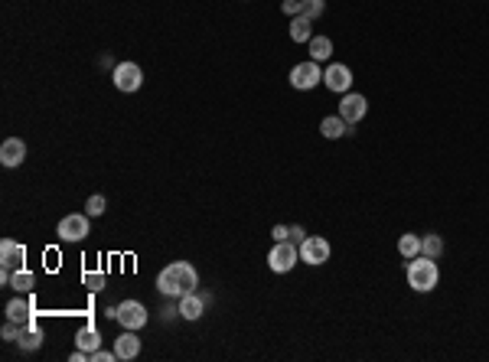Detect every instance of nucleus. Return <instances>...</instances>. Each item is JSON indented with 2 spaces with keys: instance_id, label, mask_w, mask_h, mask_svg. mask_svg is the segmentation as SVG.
<instances>
[{
  "instance_id": "1",
  "label": "nucleus",
  "mask_w": 489,
  "mask_h": 362,
  "mask_svg": "<svg viewBox=\"0 0 489 362\" xmlns=\"http://www.w3.org/2000/svg\"><path fill=\"white\" fill-rule=\"evenodd\" d=\"M196 288H199V274H196V268H192L190 261H173V265H167L157 274V290L163 297L180 300L183 294H190V290H196Z\"/></svg>"
},
{
  "instance_id": "2",
  "label": "nucleus",
  "mask_w": 489,
  "mask_h": 362,
  "mask_svg": "<svg viewBox=\"0 0 489 362\" xmlns=\"http://www.w3.org/2000/svg\"><path fill=\"white\" fill-rule=\"evenodd\" d=\"M437 281H440V271H437V261L427 255H417L408 261V284L411 290L417 294H427V290L437 288Z\"/></svg>"
},
{
  "instance_id": "3",
  "label": "nucleus",
  "mask_w": 489,
  "mask_h": 362,
  "mask_svg": "<svg viewBox=\"0 0 489 362\" xmlns=\"http://www.w3.org/2000/svg\"><path fill=\"white\" fill-rule=\"evenodd\" d=\"M297 261H300V245L297 242H290V238L277 242V245L271 248V255H267V268H271L274 274H288V271H294Z\"/></svg>"
},
{
  "instance_id": "4",
  "label": "nucleus",
  "mask_w": 489,
  "mask_h": 362,
  "mask_svg": "<svg viewBox=\"0 0 489 362\" xmlns=\"http://www.w3.org/2000/svg\"><path fill=\"white\" fill-rule=\"evenodd\" d=\"M111 317H115L124 330H140V327H147V307H144L140 300H124L121 307L111 310Z\"/></svg>"
},
{
  "instance_id": "5",
  "label": "nucleus",
  "mask_w": 489,
  "mask_h": 362,
  "mask_svg": "<svg viewBox=\"0 0 489 362\" xmlns=\"http://www.w3.org/2000/svg\"><path fill=\"white\" fill-rule=\"evenodd\" d=\"M323 82V72H320L317 59H310V63H300L290 69V85L297 88V92H310V88H317Z\"/></svg>"
},
{
  "instance_id": "6",
  "label": "nucleus",
  "mask_w": 489,
  "mask_h": 362,
  "mask_svg": "<svg viewBox=\"0 0 489 362\" xmlns=\"http://www.w3.org/2000/svg\"><path fill=\"white\" fill-rule=\"evenodd\" d=\"M300 261H307V265H323V261H330V242L326 238H320V235H307L304 242H300Z\"/></svg>"
},
{
  "instance_id": "7",
  "label": "nucleus",
  "mask_w": 489,
  "mask_h": 362,
  "mask_svg": "<svg viewBox=\"0 0 489 362\" xmlns=\"http://www.w3.org/2000/svg\"><path fill=\"white\" fill-rule=\"evenodd\" d=\"M140 82H144V72H140L138 63H121L115 69V88L117 92H124V95H131V92H138Z\"/></svg>"
},
{
  "instance_id": "8",
  "label": "nucleus",
  "mask_w": 489,
  "mask_h": 362,
  "mask_svg": "<svg viewBox=\"0 0 489 362\" xmlns=\"http://www.w3.org/2000/svg\"><path fill=\"white\" fill-rule=\"evenodd\" d=\"M323 85L330 88V92H340V95H346L352 88V69L342 63H333L326 72H323Z\"/></svg>"
},
{
  "instance_id": "9",
  "label": "nucleus",
  "mask_w": 489,
  "mask_h": 362,
  "mask_svg": "<svg viewBox=\"0 0 489 362\" xmlns=\"http://www.w3.org/2000/svg\"><path fill=\"white\" fill-rule=\"evenodd\" d=\"M365 111H369V101H365V95H352V92H346L340 101V117L346 121V124H359L362 117H365Z\"/></svg>"
},
{
  "instance_id": "10",
  "label": "nucleus",
  "mask_w": 489,
  "mask_h": 362,
  "mask_svg": "<svg viewBox=\"0 0 489 362\" xmlns=\"http://www.w3.org/2000/svg\"><path fill=\"white\" fill-rule=\"evenodd\" d=\"M56 232H59L63 242H82V238L88 235V213L85 215H65Z\"/></svg>"
},
{
  "instance_id": "11",
  "label": "nucleus",
  "mask_w": 489,
  "mask_h": 362,
  "mask_svg": "<svg viewBox=\"0 0 489 362\" xmlns=\"http://www.w3.org/2000/svg\"><path fill=\"white\" fill-rule=\"evenodd\" d=\"M23 160H26V144H23L20 138L3 140V147H0V163H3V167H20Z\"/></svg>"
},
{
  "instance_id": "12",
  "label": "nucleus",
  "mask_w": 489,
  "mask_h": 362,
  "mask_svg": "<svg viewBox=\"0 0 489 362\" xmlns=\"http://www.w3.org/2000/svg\"><path fill=\"white\" fill-rule=\"evenodd\" d=\"M23 261H26V248H23L20 242H13V238H3V242H0V265L23 268Z\"/></svg>"
},
{
  "instance_id": "13",
  "label": "nucleus",
  "mask_w": 489,
  "mask_h": 362,
  "mask_svg": "<svg viewBox=\"0 0 489 362\" xmlns=\"http://www.w3.org/2000/svg\"><path fill=\"white\" fill-rule=\"evenodd\" d=\"M115 352H117V359H138L140 356V340L134 336V330H124L121 336L115 340Z\"/></svg>"
},
{
  "instance_id": "14",
  "label": "nucleus",
  "mask_w": 489,
  "mask_h": 362,
  "mask_svg": "<svg viewBox=\"0 0 489 362\" xmlns=\"http://www.w3.org/2000/svg\"><path fill=\"white\" fill-rule=\"evenodd\" d=\"M202 313H206V297H199L196 290L183 294L180 297V317L183 320H199Z\"/></svg>"
},
{
  "instance_id": "15",
  "label": "nucleus",
  "mask_w": 489,
  "mask_h": 362,
  "mask_svg": "<svg viewBox=\"0 0 489 362\" xmlns=\"http://www.w3.org/2000/svg\"><path fill=\"white\" fill-rule=\"evenodd\" d=\"M310 17H304V13H300V17H290V40H294V43H310V40H313V26H310Z\"/></svg>"
},
{
  "instance_id": "16",
  "label": "nucleus",
  "mask_w": 489,
  "mask_h": 362,
  "mask_svg": "<svg viewBox=\"0 0 489 362\" xmlns=\"http://www.w3.org/2000/svg\"><path fill=\"white\" fill-rule=\"evenodd\" d=\"M7 320H13V323H23V327H30L33 317H30V300H10L7 304Z\"/></svg>"
},
{
  "instance_id": "17",
  "label": "nucleus",
  "mask_w": 489,
  "mask_h": 362,
  "mask_svg": "<svg viewBox=\"0 0 489 362\" xmlns=\"http://www.w3.org/2000/svg\"><path fill=\"white\" fill-rule=\"evenodd\" d=\"M346 128H349V124H346L340 115H336V117H323V121H320V134H323V138H330V140L342 138Z\"/></svg>"
},
{
  "instance_id": "18",
  "label": "nucleus",
  "mask_w": 489,
  "mask_h": 362,
  "mask_svg": "<svg viewBox=\"0 0 489 362\" xmlns=\"http://www.w3.org/2000/svg\"><path fill=\"white\" fill-rule=\"evenodd\" d=\"M75 346L82 352H95L101 346V336H98L95 327H85V330H78V336H75Z\"/></svg>"
},
{
  "instance_id": "19",
  "label": "nucleus",
  "mask_w": 489,
  "mask_h": 362,
  "mask_svg": "<svg viewBox=\"0 0 489 362\" xmlns=\"http://www.w3.org/2000/svg\"><path fill=\"white\" fill-rule=\"evenodd\" d=\"M330 56H333V40H330V36H313V40H310V59L323 63V59H330Z\"/></svg>"
},
{
  "instance_id": "20",
  "label": "nucleus",
  "mask_w": 489,
  "mask_h": 362,
  "mask_svg": "<svg viewBox=\"0 0 489 362\" xmlns=\"http://www.w3.org/2000/svg\"><path fill=\"white\" fill-rule=\"evenodd\" d=\"M398 252H401V258L404 261H411V258H417L421 255V235H401L398 238Z\"/></svg>"
},
{
  "instance_id": "21",
  "label": "nucleus",
  "mask_w": 489,
  "mask_h": 362,
  "mask_svg": "<svg viewBox=\"0 0 489 362\" xmlns=\"http://www.w3.org/2000/svg\"><path fill=\"white\" fill-rule=\"evenodd\" d=\"M33 284H36V277H33V271H26V268H13L10 274V288L13 290H33Z\"/></svg>"
},
{
  "instance_id": "22",
  "label": "nucleus",
  "mask_w": 489,
  "mask_h": 362,
  "mask_svg": "<svg viewBox=\"0 0 489 362\" xmlns=\"http://www.w3.org/2000/svg\"><path fill=\"white\" fill-rule=\"evenodd\" d=\"M421 255L437 261V258L444 255V238H440V235H424V238H421Z\"/></svg>"
},
{
  "instance_id": "23",
  "label": "nucleus",
  "mask_w": 489,
  "mask_h": 362,
  "mask_svg": "<svg viewBox=\"0 0 489 362\" xmlns=\"http://www.w3.org/2000/svg\"><path fill=\"white\" fill-rule=\"evenodd\" d=\"M323 10H326V0H300V13L310 17V20L323 17Z\"/></svg>"
},
{
  "instance_id": "24",
  "label": "nucleus",
  "mask_w": 489,
  "mask_h": 362,
  "mask_svg": "<svg viewBox=\"0 0 489 362\" xmlns=\"http://www.w3.org/2000/svg\"><path fill=\"white\" fill-rule=\"evenodd\" d=\"M40 340H43V336H40V330H36V323H30V330L23 333L17 343H20L23 349H36V346H40Z\"/></svg>"
},
{
  "instance_id": "25",
  "label": "nucleus",
  "mask_w": 489,
  "mask_h": 362,
  "mask_svg": "<svg viewBox=\"0 0 489 362\" xmlns=\"http://www.w3.org/2000/svg\"><path fill=\"white\" fill-rule=\"evenodd\" d=\"M105 196H88V203H85V213L92 215V219H98V215L105 213Z\"/></svg>"
},
{
  "instance_id": "26",
  "label": "nucleus",
  "mask_w": 489,
  "mask_h": 362,
  "mask_svg": "<svg viewBox=\"0 0 489 362\" xmlns=\"http://www.w3.org/2000/svg\"><path fill=\"white\" fill-rule=\"evenodd\" d=\"M88 362H117V352H108L98 346L95 352H88Z\"/></svg>"
},
{
  "instance_id": "27",
  "label": "nucleus",
  "mask_w": 489,
  "mask_h": 362,
  "mask_svg": "<svg viewBox=\"0 0 489 362\" xmlns=\"http://www.w3.org/2000/svg\"><path fill=\"white\" fill-rule=\"evenodd\" d=\"M85 284H88V288H95V290H101V288H105V277L95 274V271H85Z\"/></svg>"
},
{
  "instance_id": "28",
  "label": "nucleus",
  "mask_w": 489,
  "mask_h": 362,
  "mask_svg": "<svg viewBox=\"0 0 489 362\" xmlns=\"http://www.w3.org/2000/svg\"><path fill=\"white\" fill-rule=\"evenodd\" d=\"M281 10L288 13V17H300V0H284V3H281Z\"/></svg>"
},
{
  "instance_id": "29",
  "label": "nucleus",
  "mask_w": 489,
  "mask_h": 362,
  "mask_svg": "<svg viewBox=\"0 0 489 362\" xmlns=\"http://www.w3.org/2000/svg\"><path fill=\"white\" fill-rule=\"evenodd\" d=\"M271 235H274V242H284V238H290V225H274Z\"/></svg>"
},
{
  "instance_id": "30",
  "label": "nucleus",
  "mask_w": 489,
  "mask_h": 362,
  "mask_svg": "<svg viewBox=\"0 0 489 362\" xmlns=\"http://www.w3.org/2000/svg\"><path fill=\"white\" fill-rule=\"evenodd\" d=\"M304 238H307V235H304V229H300V225H290V242H304Z\"/></svg>"
}]
</instances>
